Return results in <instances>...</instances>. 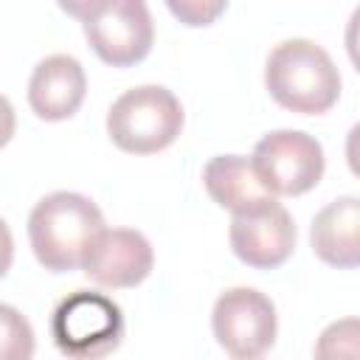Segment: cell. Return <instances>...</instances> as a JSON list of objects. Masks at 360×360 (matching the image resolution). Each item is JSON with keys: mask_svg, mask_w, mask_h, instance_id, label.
I'll use <instances>...</instances> for the list:
<instances>
[{"mask_svg": "<svg viewBox=\"0 0 360 360\" xmlns=\"http://www.w3.org/2000/svg\"><path fill=\"white\" fill-rule=\"evenodd\" d=\"M264 84L284 110L301 115L326 112L340 96V73L332 56L304 37L284 39L270 51Z\"/></svg>", "mask_w": 360, "mask_h": 360, "instance_id": "cell-2", "label": "cell"}, {"mask_svg": "<svg viewBox=\"0 0 360 360\" xmlns=\"http://www.w3.org/2000/svg\"><path fill=\"white\" fill-rule=\"evenodd\" d=\"M51 338L68 360H101L124 338V312L104 292L76 290L56 304Z\"/></svg>", "mask_w": 360, "mask_h": 360, "instance_id": "cell-5", "label": "cell"}, {"mask_svg": "<svg viewBox=\"0 0 360 360\" xmlns=\"http://www.w3.org/2000/svg\"><path fill=\"white\" fill-rule=\"evenodd\" d=\"M166 6L186 25H211L225 11V3H200V0H180V3L177 0H169Z\"/></svg>", "mask_w": 360, "mask_h": 360, "instance_id": "cell-15", "label": "cell"}, {"mask_svg": "<svg viewBox=\"0 0 360 360\" xmlns=\"http://www.w3.org/2000/svg\"><path fill=\"white\" fill-rule=\"evenodd\" d=\"M14 127H17V115H14V107H11V101L0 93V149L11 141V135H14Z\"/></svg>", "mask_w": 360, "mask_h": 360, "instance_id": "cell-16", "label": "cell"}, {"mask_svg": "<svg viewBox=\"0 0 360 360\" xmlns=\"http://www.w3.org/2000/svg\"><path fill=\"white\" fill-rule=\"evenodd\" d=\"M312 250L321 262L332 267H357L360 264V200L338 197L323 205L312 219Z\"/></svg>", "mask_w": 360, "mask_h": 360, "instance_id": "cell-11", "label": "cell"}, {"mask_svg": "<svg viewBox=\"0 0 360 360\" xmlns=\"http://www.w3.org/2000/svg\"><path fill=\"white\" fill-rule=\"evenodd\" d=\"M155 264L149 239L132 228H104L82 259V273L110 290H127L141 284Z\"/></svg>", "mask_w": 360, "mask_h": 360, "instance_id": "cell-9", "label": "cell"}, {"mask_svg": "<svg viewBox=\"0 0 360 360\" xmlns=\"http://www.w3.org/2000/svg\"><path fill=\"white\" fill-rule=\"evenodd\" d=\"M62 8L82 20L90 48L112 68H129L152 48L155 22L143 0H84L62 3Z\"/></svg>", "mask_w": 360, "mask_h": 360, "instance_id": "cell-4", "label": "cell"}, {"mask_svg": "<svg viewBox=\"0 0 360 360\" xmlns=\"http://www.w3.org/2000/svg\"><path fill=\"white\" fill-rule=\"evenodd\" d=\"M253 360H259V357H253Z\"/></svg>", "mask_w": 360, "mask_h": 360, "instance_id": "cell-18", "label": "cell"}, {"mask_svg": "<svg viewBox=\"0 0 360 360\" xmlns=\"http://www.w3.org/2000/svg\"><path fill=\"white\" fill-rule=\"evenodd\" d=\"M211 329L233 360L262 357L276 343V307L253 287H231L214 304Z\"/></svg>", "mask_w": 360, "mask_h": 360, "instance_id": "cell-7", "label": "cell"}, {"mask_svg": "<svg viewBox=\"0 0 360 360\" xmlns=\"http://www.w3.org/2000/svg\"><path fill=\"white\" fill-rule=\"evenodd\" d=\"M228 239H231V250L236 253V259L259 270H273L292 256L295 222L290 211L278 200H273L253 211L233 214Z\"/></svg>", "mask_w": 360, "mask_h": 360, "instance_id": "cell-8", "label": "cell"}, {"mask_svg": "<svg viewBox=\"0 0 360 360\" xmlns=\"http://www.w3.org/2000/svg\"><path fill=\"white\" fill-rule=\"evenodd\" d=\"M34 346L37 340L28 318L14 307L0 304V360H31Z\"/></svg>", "mask_w": 360, "mask_h": 360, "instance_id": "cell-13", "label": "cell"}, {"mask_svg": "<svg viewBox=\"0 0 360 360\" xmlns=\"http://www.w3.org/2000/svg\"><path fill=\"white\" fill-rule=\"evenodd\" d=\"M104 231L98 205L76 191H53L42 197L28 217V239L37 262L51 273L82 267L93 239Z\"/></svg>", "mask_w": 360, "mask_h": 360, "instance_id": "cell-1", "label": "cell"}, {"mask_svg": "<svg viewBox=\"0 0 360 360\" xmlns=\"http://www.w3.org/2000/svg\"><path fill=\"white\" fill-rule=\"evenodd\" d=\"M11 262H14V236L6 225V219L0 217V278L8 273Z\"/></svg>", "mask_w": 360, "mask_h": 360, "instance_id": "cell-17", "label": "cell"}, {"mask_svg": "<svg viewBox=\"0 0 360 360\" xmlns=\"http://www.w3.org/2000/svg\"><path fill=\"white\" fill-rule=\"evenodd\" d=\"M202 183L211 200L231 214H245L276 200L245 155H214L202 169Z\"/></svg>", "mask_w": 360, "mask_h": 360, "instance_id": "cell-12", "label": "cell"}, {"mask_svg": "<svg viewBox=\"0 0 360 360\" xmlns=\"http://www.w3.org/2000/svg\"><path fill=\"white\" fill-rule=\"evenodd\" d=\"M87 93V76L76 56L51 53L37 62L28 79V104L45 121L70 118Z\"/></svg>", "mask_w": 360, "mask_h": 360, "instance_id": "cell-10", "label": "cell"}, {"mask_svg": "<svg viewBox=\"0 0 360 360\" xmlns=\"http://www.w3.org/2000/svg\"><path fill=\"white\" fill-rule=\"evenodd\" d=\"M315 360H360V326L357 318L332 321L315 343Z\"/></svg>", "mask_w": 360, "mask_h": 360, "instance_id": "cell-14", "label": "cell"}, {"mask_svg": "<svg viewBox=\"0 0 360 360\" xmlns=\"http://www.w3.org/2000/svg\"><path fill=\"white\" fill-rule=\"evenodd\" d=\"M183 129L180 98L163 84H141L124 90L110 112L107 132L121 152L152 155L177 141Z\"/></svg>", "mask_w": 360, "mask_h": 360, "instance_id": "cell-3", "label": "cell"}, {"mask_svg": "<svg viewBox=\"0 0 360 360\" xmlns=\"http://www.w3.org/2000/svg\"><path fill=\"white\" fill-rule=\"evenodd\" d=\"M250 163L262 180V186L276 197H298L309 188L318 186V180L323 177V146L301 132V129H276L267 132L253 155Z\"/></svg>", "mask_w": 360, "mask_h": 360, "instance_id": "cell-6", "label": "cell"}]
</instances>
